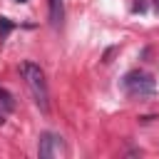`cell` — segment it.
I'll return each instance as SVG.
<instances>
[{
    "label": "cell",
    "mask_w": 159,
    "mask_h": 159,
    "mask_svg": "<svg viewBox=\"0 0 159 159\" xmlns=\"http://www.w3.org/2000/svg\"><path fill=\"white\" fill-rule=\"evenodd\" d=\"M20 72H22V77H25V84H27V89L32 92V99H35V104L42 109V112H47L50 109V94H47V82H45V72L35 65V62H22L20 65Z\"/></svg>",
    "instance_id": "6da1fadb"
},
{
    "label": "cell",
    "mask_w": 159,
    "mask_h": 159,
    "mask_svg": "<svg viewBox=\"0 0 159 159\" xmlns=\"http://www.w3.org/2000/svg\"><path fill=\"white\" fill-rule=\"evenodd\" d=\"M12 27H15V25H12L7 17H0V37H5V35L12 30Z\"/></svg>",
    "instance_id": "8992f818"
},
{
    "label": "cell",
    "mask_w": 159,
    "mask_h": 159,
    "mask_svg": "<svg viewBox=\"0 0 159 159\" xmlns=\"http://www.w3.org/2000/svg\"><path fill=\"white\" fill-rule=\"evenodd\" d=\"M122 87H124V92L132 94V97H152L154 89H157L152 75H147V72H129V75L122 80Z\"/></svg>",
    "instance_id": "7a4b0ae2"
},
{
    "label": "cell",
    "mask_w": 159,
    "mask_h": 159,
    "mask_svg": "<svg viewBox=\"0 0 159 159\" xmlns=\"http://www.w3.org/2000/svg\"><path fill=\"white\" fill-rule=\"evenodd\" d=\"M12 109V99H10V94L5 92V89H0V124L5 122V114Z\"/></svg>",
    "instance_id": "5b68a950"
},
{
    "label": "cell",
    "mask_w": 159,
    "mask_h": 159,
    "mask_svg": "<svg viewBox=\"0 0 159 159\" xmlns=\"http://www.w3.org/2000/svg\"><path fill=\"white\" fill-rule=\"evenodd\" d=\"M47 5H50V22H52V27H60L62 20H65V5H62V0H47Z\"/></svg>",
    "instance_id": "277c9868"
},
{
    "label": "cell",
    "mask_w": 159,
    "mask_h": 159,
    "mask_svg": "<svg viewBox=\"0 0 159 159\" xmlns=\"http://www.w3.org/2000/svg\"><path fill=\"white\" fill-rule=\"evenodd\" d=\"M37 154H40L42 159H55V157H62V154H65L62 137H57V134H52V132H45V134L40 137Z\"/></svg>",
    "instance_id": "3957f363"
},
{
    "label": "cell",
    "mask_w": 159,
    "mask_h": 159,
    "mask_svg": "<svg viewBox=\"0 0 159 159\" xmlns=\"http://www.w3.org/2000/svg\"><path fill=\"white\" fill-rule=\"evenodd\" d=\"M15 2H27V0H15Z\"/></svg>",
    "instance_id": "52a82bcc"
}]
</instances>
